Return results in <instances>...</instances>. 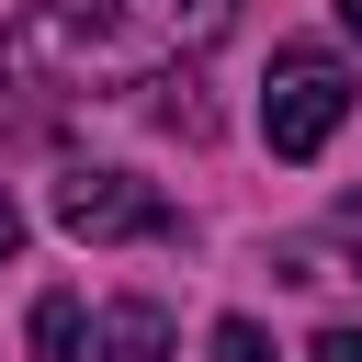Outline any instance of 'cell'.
<instances>
[{
    "label": "cell",
    "instance_id": "1",
    "mask_svg": "<svg viewBox=\"0 0 362 362\" xmlns=\"http://www.w3.org/2000/svg\"><path fill=\"white\" fill-rule=\"evenodd\" d=\"M90 68H136L113 0H34L23 23H0V79H90Z\"/></svg>",
    "mask_w": 362,
    "mask_h": 362
},
{
    "label": "cell",
    "instance_id": "2",
    "mask_svg": "<svg viewBox=\"0 0 362 362\" xmlns=\"http://www.w3.org/2000/svg\"><path fill=\"white\" fill-rule=\"evenodd\" d=\"M339 124H351V68H339V57H317V45L272 57V90H260V147H272V158H317Z\"/></svg>",
    "mask_w": 362,
    "mask_h": 362
},
{
    "label": "cell",
    "instance_id": "3",
    "mask_svg": "<svg viewBox=\"0 0 362 362\" xmlns=\"http://www.w3.org/2000/svg\"><path fill=\"white\" fill-rule=\"evenodd\" d=\"M57 226H68V238H170L181 215H170L136 170H68V181H57Z\"/></svg>",
    "mask_w": 362,
    "mask_h": 362
},
{
    "label": "cell",
    "instance_id": "4",
    "mask_svg": "<svg viewBox=\"0 0 362 362\" xmlns=\"http://www.w3.org/2000/svg\"><path fill=\"white\" fill-rule=\"evenodd\" d=\"M113 23H124V45H136V68H170V57L226 45L238 0H113Z\"/></svg>",
    "mask_w": 362,
    "mask_h": 362
},
{
    "label": "cell",
    "instance_id": "5",
    "mask_svg": "<svg viewBox=\"0 0 362 362\" xmlns=\"http://www.w3.org/2000/svg\"><path fill=\"white\" fill-rule=\"evenodd\" d=\"M102 362H170V317H158L147 294L102 305Z\"/></svg>",
    "mask_w": 362,
    "mask_h": 362
},
{
    "label": "cell",
    "instance_id": "6",
    "mask_svg": "<svg viewBox=\"0 0 362 362\" xmlns=\"http://www.w3.org/2000/svg\"><path fill=\"white\" fill-rule=\"evenodd\" d=\"M34 362H79V294H34Z\"/></svg>",
    "mask_w": 362,
    "mask_h": 362
},
{
    "label": "cell",
    "instance_id": "7",
    "mask_svg": "<svg viewBox=\"0 0 362 362\" xmlns=\"http://www.w3.org/2000/svg\"><path fill=\"white\" fill-rule=\"evenodd\" d=\"M215 362H272V339H260L249 317H215Z\"/></svg>",
    "mask_w": 362,
    "mask_h": 362
},
{
    "label": "cell",
    "instance_id": "8",
    "mask_svg": "<svg viewBox=\"0 0 362 362\" xmlns=\"http://www.w3.org/2000/svg\"><path fill=\"white\" fill-rule=\"evenodd\" d=\"M328 238H339V260L362 272V192H339V204H328Z\"/></svg>",
    "mask_w": 362,
    "mask_h": 362
},
{
    "label": "cell",
    "instance_id": "9",
    "mask_svg": "<svg viewBox=\"0 0 362 362\" xmlns=\"http://www.w3.org/2000/svg\"><path fill=\"white\" fill-rule=\"evenodd\" d=\"M305 362H362V328H328V339H317Z\"/></svg>",
    "mask_w": 362,
    "mask_h": 362
},
{
    "label": "cell",
    "instance_id": "10",
    "mask_svg": "<svg viewBox=\"0 0 362 362\" xmlns=\"http://www.w3.org/2000/svg\"><path fill=\"white\" fill-rule=\"evenodd\" d=\"M11 249H23V215H11V192H0V260H11Z\"/></svg>",
    "mask_w": 362,
    "mask_h": 362
},
{
    "label": "cell",
    "instance_id": "11",
    "mask_svg": "<svg viewBox=\"0 0 362 362\" xmlns=\"http://www.w3.org/2000/svg\"><path fill=\"white\" fill-rule=\"evenodd\" d=\"M339 23H351V34H362V0H339Z\"/></svg>",
    "mask_w": 362,
    "mask_h": 362
}]
</instances>
